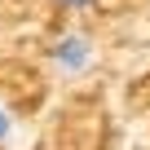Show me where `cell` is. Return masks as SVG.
Wrapping results in <instances>:
<instances>
[{
	"mask_svg": "<svg viewBox=\"0 0 150 150\" xmlns=\"http://www.w3.org/2000/svg\"><path fill=\"white\" fill-rule=\"evenodd\" d=\"M53 62H57V71H84L88 62H93V44L84 40V35H62L57 44H53Z\"/></svg>",
	"mask_w": 150,
	"mask_h": 150,
	"instance_id": "obj_1",
	"label": "cell"
},
{
	"mask_svg": "<svg viewBox=\"0 0 150 150\" xmlns=\"http://www.w3.org/2000/svg\"><path fill=\"white\" fill-rule=\"evenodd\" d=\"M5 141H9V115L0 110V146H5Z\"/></svg>",
	"mask_w": 150,
	"mask_h": 150,
	"instance_id": "obj_2",
	"label": "cell"
},
{
	"mask_svg": "<svg viewBox=\"0 0 150 150\" xmlns=\"http://www.w3.org/2000/svg\"><path fill=\"white\" fill-rule=\"evenodd\" d=\"M62 9H84V5H93V0H57Z\"/></svg>",
	"mask_w": 150,
	"mask_h": 150,
	"instance_id": "obj_3",
	"label": "cell"
}]
</instances>
